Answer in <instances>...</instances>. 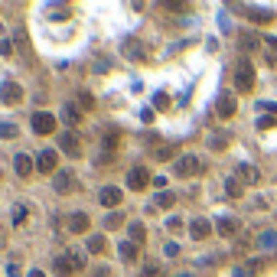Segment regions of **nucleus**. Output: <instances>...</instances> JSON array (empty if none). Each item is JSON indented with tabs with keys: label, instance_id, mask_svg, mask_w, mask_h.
<instances>
[{
	"label": "nucleus",
	"instance_id": "393cba45",
	"mask_svg": "<svg viewBox=\"0 0 277 277\" xmlns=\"http://www.w3.org/2000/svg\"><path fill=\"white\" fill-rule=\"evenodd\" d=\"M215 228H219V235L232 238V235H235V228H238V222H235V219H219V222H215Z\"/></svg>",
	"mask_w": 277,
	"mask_h": 277
},
{
	"label": "nucleus",
	"instance_id": "412c9836",
	"mask_svg": "<svg viewBox=\"0 0 277 277\" xmlns=\"http://www.w3.org/2000/svg\"><path fill=\"white\" fill-rule=\"evenodd\" d=\"M105 248H108L105 235H88V241H85V251H95V255H101Z\"/></svg>",
	"mask_w": 277,
	"mask_h": 277
},
{
	"label": "nucleus",
	"instance_id": "f3484780",
	"mask_svg": "<svg viewBox=\"0 0 277 277\" xmlns=\"http://www.w3.org/2000/svg\"><path fill=\"white\" fill-rule=\"evenodd\" d=\"M228 140H232V137H228L225 130H212V134H209V140H205V144H209V147H212V150H225V147H228Z\"/></svg>",
	"mask_w": 277,
	"mask_h": 277
},
{
	"label": "nucleus",
	"instance_id": "0eeeda50",
	"mask_svg": "<svg viewBox=\"0 0 277 277\" xmlns=\"http://www.w3.org/2000/svg\"><path fill=\"white\" fill-rule=\"evenodd\" d=\"M98 203L105 205V209H117L121 205V189L117 186H105V189L98 192Z\"/></svg>",
	"mask_w": 277,
	"mask_h": 277
},
{
	"label": "nucleus",
	"instance_id": "c9c22d12",
	"mask_svg": "<svg viewBox=\"0 0 277 277\" xmlns=\"http://www.w3.org/2000/svg\"><path fill=\"white\" fill-rule=\"evenodd\" d=\"M0 137L13 140V137H17V128H13V124H0Z\"/></svg>",
	"mask_w": 277,
	"mask_h": 277
},
{
	"label": "nucleus",
	"instance_id": "aec40b11",
	"mask_svg": "<svg viewBox=\"0 0 277 277\" xmlns=\"http://www.w3.org/2000/svg\"><path fill=\"white\" fill-rule=\"evenodd\" d=\"M128 232H130V241H134V245H144V241H147V228H144V225L140 222H134V225H128Z\"/></svg>",
	"mask_w": 277,
	"mask_h": 277
},
{
	"label": "nucleus",
	"instance_id": "2f4dec72",
	"mask_svg": "<svg viewBox=\"0 0 277 277\" xmlns=\"http://www.w3.org/2000/svg\"><path fill=\"white\" fill-rule=\"evenodd\" d=\"M10 219H13V225H23V222H26V205H13Z\"/></svg>",
	"mask_w": 277,
	"mask_h": 277
},
{
	"label": "nucleus",
	"instance_id": "bb28decb",
	"mask_svg": "<svg viewBox=\"0 0 277 277\" xmlns=\"http://www.w3.org/2000/svg\"><path fill=\"white\" fill-rule=\"evenodd\" d=\"M124 55H130V59H144V46H140L137 39H128V43H124Z\"/></svg>",
	"mask_w": 277,
	"mask_h": 277
},
{
	"label": "nucleus",
	"instance_id": "c756f323",
	"mask_svg": "<svg viewBox=\"0 0 277 277\" xmlns=\"http://www.w3.org/2000/svg\"><path fill=\"white\" fill-rule=\"evenodd\" d=\"M232 277H258V264H245V267H235Z\"/></svg>",
	"mask_w": 277,
	"mask_h": 277
},
{
	"label": "nucleus",
	"instance_id": "49530a36",
	"mask_svg": "<svg viewBox=\"0 0 277 277\" xmlns=\"http://www.w3.org/2000/svg\"><path fill=\"white\" fill-rule=\"evenodd\" d=\"M26 277H46V274H43V271H39V267H36V271H30V274H26Z\"/></svg>",
	"mask_w": 277,
	"mask_h": 277
},
{
	"label": "nucleus",
	"instance_id": "c03bdc74",
	"mask_svg": "<svg viewBox=\"0 0 277 277\" xmlns=\"http://www.w3.org/2000/svg\"><path fill=\"white\" fill-rule=\"evenodd\" d=\"M0 55H13V46H10V39H0Z\"/></svg>",
	"mask_w": 277,
	"mask_h": 277
},
{
	"label": "nucleus",
	"instance_id": "9d476101",
	"mask_svg": "<svg viewBox=\"0 0 277 277\" xmlns=\"http://www.w3.org/2000/svg\"><path fill=\"white\" fill-rule=\"evenodd\" d=\"M59 147L69 153V157H78L82 153V147H78V137H75L72 130H65V134H59Z\"/></svg>",
	"mask_w": 277,
	"mask_h": 277
},
{
	"label": "nucleus",
	"instance_id": "4468645a",
	"mask_svg": "<svg viewBox=\"0 0 277 277\" xmlns=\"http://www.w3.org/2000/svg\"><path fill=\"white\" fill-rule=\"evenodd\" d=\"M88 215L85 212H72L69 215V232H75V235H82V232H88Z\"/></svg>",
	"mask_w": 277,
	"mask_h": 277
},
{
	"label": "nucleus",
	"instance_id": "20e7f679",
	"mask_svg": "<svg viewBox=\"0 0 277 277\" xmlns=\"http://www.w3.org/2000/svg\"><path fill=\"white\" fill-rule=\"evenodd\" d=\"M0 101H3V105H20L23 101V88L17 85L13 78H7V82L0 85Z\"/></svg>",
	"mask_w": 277,
	"mask_h": 277
},
{
	"label": "nucleus",
	"instance_id": "ea45409f",
	"mask_svg": "<svg viewBox=\"0 0 277 277\" xmlns=\"http://www.w3.org/2000/svg\"><path fill=\"white\" fill-rule=\"evenodd\" d=\"M258 43H261V39H258V36H241V46H245V49H258Z\"/></svg>",
	"mask_w": 277,
	"mask_h": 277
},
{
	"label": "nucleus",
	"instance_id": "5701e85b",
	"mask_svg": "<svg viewBox=\"0 0 277 277\" xmlns=\"http://www.w3.org/2000/svg\"><path fill=\"white\" fill-rule=\"evenodd\" d=\"M69 258H72V267H75V274H78V271H85V264H88L85 251H78V248H69Z\"/></svg>",
	"mask_w": 277,
	"mask_h": 277
},
{
	"label": "nucleus",
	"instance_id": "423d86ee",
	"mask_svg": "<svg viewBox=\"0 0 277 277\" xmlns=\"http://www.w3.org/2000/svg\"><path fill=\"white\" fill-rule=\"evenodd\" d=\"M55 192H62V196H65V192H75V189H78V180H75V176H72V170H62V173H55Z\"/></svg>",
	"mask_w": 277,
	"mask_h": 277
},
{
	"label": "nucleus",
	"instance_id": "72a5a7b5",
	"mask_svg": "<svg viewBox=\"0 0 277 277\" xmlns=\"http://www.w3.org/2000/svg\"><path fill=\"white\" fill-rule=\"evenodd\" d=\"M153 108H170V98H166V92H157V95H153Z\"/></svg>",
	"mask_w": 277,
	"mask_h": 277
},
{
	"label": "nucleus",
	"instance_id": "6ab92c4d",
	"mask_svg": "<svg viewBox=\"0 0 277 277\" xmlns=\"http://www.w3.org/2000/svg\"><path fill=\"white\" fill-rule=\"evenodd\" d=\"M261 43H264V55H267V62L277 65V36H264Z\"/></svg>",
	"mask_w": 277,
	"mask_h": 277
},
{
	"label": "nucleus",
	"instance_id": "7c9ffc66",
	"mask_svg": "<svg viewBox=\"0 0 277 277\" xmlns=\"http://www.w3.org/2000/svg\"><path fill=\"white\" fill-rule=\"evenodd\" d=\"M78 108H82V111H92V108H95V98L88 95V92H78Z\"/></svg>",
	"mask_w": 277,
	"mask_h": 277
},
{
	"label": "nucleus",
	"instance_id": "a878e982",
	"mask_svg": "<svg viewBox=\"0 0 277 277\" xmlns=\"http://www.w3.org/2000/svg\"><path fill=\"white\" fill-rule=\"evenodd\" d=\"M225 192H228L232 199H241V180H238V176H228V180H225Z\"/></svg>",
	"mask_w": 277,
	"mask_h": 277
},
{
	"label": "nucleus",
	"instance_id": "4be33fe9",
	"mask_svg": "<svg viewBox=\"0 0 277 277\" xmlns=\"http://www.w3.org/2000/svg\"><path fill=\"white\" fill-rule=\"evenodd\" d=\"M78 117H82V108H78V105H69V101H65L62 121H65V124H78Z\"/></svg>",
	"mask_w": 277,
	"mask_h": 277
},
{
	"label": "nucleus",
	"instance_id": "4c0bfd02",
	"mask_svg": "<svg viewBox=\"0 0 277 277\" xmlns=\"http://www.w3.org/2000/svg\"><path fill=\"white\" fill-rule=\"evenodd\" d=\"M274 124H277L274 114H261V121H258V128H261V130H264V128H274Z\"/></svg>",
	"mask_w": 277,
	"mask_h": 277
},
{
	"label": "nucleus",
	"instance_id": "1a4fd4ad",
	"mask_svg": "<svg viewBox=\"0 0 277 277\" xmlns=\"http://www.w3.org/2000/svg\"><path fill=\"white\" fill-rule=\"evenodd\" d=\"M13 170H17V176H33L36 160H33V157H26V153H17V157H13Z\"/></svg>",
	"mask_w": 277,
	"mask_h": 277
},
{
	"label": "nucleus",
	"instance_id": "6e6552de",
	"mask_svg": "<svg viewBox=\"0 0 277 277\" xmlns=\"http://www.w3.org/2000/svg\"><path fill=\"white\" fill-rule=\"evenodd\" d=\"M55 163H59V157H55V150L46 147L39 157H36V170L39 173H55Z\"/></svg>",
	"mask_w": 277,
	"mask_h": 277
},
{
	"label": "nucleus",
	"instance_id": "a19ab883",
	"mask_svg": "<svg viewBox=\"0 0 277 277\" xmlns=\"http://www.w3.org/2000/svg\"><path fill=\"white\" fill-rule=\"evenodd\" d=\"M153 157H157V160H170L173 150H170V147H157V150H153Z\"/></svg>",
	"mask_w": 277,
	"mask_h": 277
},
{
	"label": "nucleus",
	"instance_id": "e433bc0d",
	"mask_svg": "<svg viewBox=\"0 0 277 277\" xmlns=\"http://www.w3.org/2000/svg\"><path fill=\"white\" fill-rule=\"evenodd\" d=\"M166 228H170L173 235H176V232H183V219H176V215H170V219H166Z\"/></svg>",
	"mask_w": 277,
	"mask_h": 277
},
{
	"label": "nucleus",
	"instance_id": "39448f33",
	"mask_svg": "<svg viewBox=\"0 0 277 277\" xmlns=\"http://www.w3.org/2000/svg\"><path fill=\"white\" fill-rule=\"evenodd\" d=\"M147 183H153V180H150V173L144 170V166H134V170L128 173V186H130V189H134V192L147 189Z\"/></svg>",
	"mask_w": 277,
	"mask_h": 277
},
{
	"label": "nucleus",
	"instance_id": "cd10ccee",
	"mask_svg": "<svg viewBox=\"0 0 277 277\" xmlns=\"http://www.w3.org/2000/svg\"><path fill=\"white\" fill-rule=\"evenodd\" d=\"M117 144H121V134L117 130H108L105 137H101V147L105 150H117Z\"/></svg>",
	"mask_w": 277,
	"mask_h": 277
},
{
	"label": "nucleus",
	"instance_id": "79ce46f5",
	"mask_svg": "<svg viewBox=\"0 0 277 277\" xmlns=\"http://www.w3.org/2000/svg\"><path fill=\"white\" fill-rule=\"evenodd\" d=\"M163 255H166V258H176V255H180V245H176V241H166Z\"/></svg>",
	"mask_w": 277,
	"mask_h": 277
},
{
	"label": "nucleus",
	"instance_id": "f8f14e48",
	"mask_svg": "<svg viewBox=\"0 0 277 277\" xmlns=\"http://www.w3.org/2000/svg\"><path fill=\"white\" fill-rule=\"evenodd\" d=\"M117 255H121V261H128V264H134V261L140 258V248L134 245V241H121V245H117Z\"/></svg>",
	"mask_w": 277,
	"mask_h": 277
},
{
	"label": "nucleus",
	"instance_id": "b1692460",
	"mask_svg": "<svg viewBox=\"0 0 277 277\" xmlns=\"http://www.w3.org/2000/svg\"><path fill=\"white\" fill-rule=\"evenodd\" d=\"M248 17H251L255 23H271V20H274V13H271V10H261V7H248Z\"/></svg>",
	"mask_w": 277,
	"mask_h": 277
},
{
	"label": "nucleus",
	"instance_id": "9b49d317",
	"mask_svg": "<svg viewBox=\"0 0 277 277\" xmlns=\"http://www.w3.org/2000/svg\"><path fill=\"white\" fill-rule=\"evenodd\" d=\"M189 235L196 238V241H205V238L212 235V222H205V219H196V222L189 225Z\"/></svg>",
	"mask_w": 277,
	"mask_h": 277
},
{
	"label": "nucleus",
	"instance_id": "f704fd0d",
	"mask_svg": "<svg viewBox=\"0 0 277 277\" xmlns=\"http://www.w3.org/2000/svg\"><path fill=\"white\" fill-rule=\"evenodd\" d=\"M144 277H160V264L157 261H147L144 264Z\"/></svg>",
	"mask_w": 277,
	"mask_h": 277
},
{
	"label": "nucleus",
	"instance_id": "473e14b6",
	"mask_svg": "<svg viewBox=\"0 0 277 277\" xmlns=\"http://www.w3.org/2000/svg\"><path fill=\"white\" fill-rule=\"evenodd\" d=\"M121 225H124V215H121V212H111L105 219V228H121Z\"/></svg>",
	"mask_w": 277,
	"mask_h": 277
},
{
	"label": "nucleus",
	"instance_id": "58836bf2",
	"mask_svg": "<svg viewBox=\"0 0 277 277\" xmlns=\"http://www.w3.org/2000/svg\"><path fill=\"white\" fill-rule=\"evenodd\" d=\"M49 13H53V20H65L69 17V7H49Z\"/></svg>",
	"mask_w": 277,
	"mask_h": 277
},
{
	"label": "nucleus",
	"instance_id": "f03ea898",
	"mask_svg": "<svg viewBox=\"0 0 277 277\" xmlns=\"http://www.w3.org/2000/svg\"><path fill=\"white\" fill-rule=\"evenodd\" d=\"M235 88H238L241 95H248V92L255 88V65L248 62V59H241V62L235 65Z\"/></svg>",
	"mask_w": 277,
	"mask_h": 277
},
{
	"label": "nucleus",
	"instance_id": "a18cd8bd",
	"mask_svg": "<svg viewBox=\"0 0 277 277\" xmlns=\"http://www.w3.org/2000/svg\"><path fill=\"white\" fill-rule=\"evenodd\" d=\"M153 186H157V189L163 192V186H166V176H153Z\"/></svg>",
	"mask_w": 277,
	"mask_h": 277
},
{
	"label": "nucleus",
	"instance_id": "2eb2a0df",
	"mask_svg": "<svg viewBox=\"0 0 277 277\" xmlns=\"http://www.w3.org/2000/svg\"><path fill=\"white\" fill-rule=\"evenodd\" d=\"M55 274H59V277H72L75 274V267H72V258H69V251H65V255H59V258H55Z\"/></svg>",
	"mask_w": 277,
	"mask_h": 277
},
{
	"label": "nucleus",
	"instance_id": "f257e3e1",
	"mask_svg": "<svg viewBox=\"0 0 277 277\" xmlns=\"http://www.w3.org/2000/svg\"><path fill=\"white\" fill-rule=\"evenodd\" d=\"M205 170V163L196 157V153H183V157H176V163H173V173L176 176H199V173Z\"/></svg>",
	"mask_w": 277,
	"mask_h": 277
},
{
	"label": "nucleus",
	"instance_id": "de8ad7c7",
	"mask_svg": "<svg viewBox=\"0 0 277 277\" xmlns=\"http://www.w3.org/2000/svg\"><path fill=\"white\" fill-rule=\"evenodd\" d=\"M173 277H192V274H173Z\"/></svg>",
	"mask_w": 277,
	"mask_h": 277
},
{
	"label": "nucleus",
	"instance_id": "dca6fc26",
	"mask_svg": "<svg viewBox=\"0 0 277 277\" xmlns=\"http://www.w3.org/2000/svg\"><path fill=\"white\" fill-rule=\"evenodd\" d=\"M215 111H219V117H232L235 111H238V105H235L232 95H222L219 98V105H215Z\"/></svg>",
	"mask_w": 277,
	"mask_h": 277
},
{
	"label": "nucleus",
	"instance_id": "37998d69",
	"mask_svg": "<svg viewBox=\"0 0 277 277\" xmlns=\"http://www.w3.org/2000/svg\"><path fill=\"white\" fill-rule=\"evenodd\" d=\"M7 274H10V277H20V258H17V261H10V264H7Z\"/></svg>",
	"mask_w": 277,
	"mask_h": 277
},
{
	"label": "nucleus",
	"instance_id": "7ed1b4c3",
	"mask_svg": "<svg viewBox=\"0 0 277 277\" xmlns=\"http://www.w3.org/2000/svg\"><path fill=\"white\" fill-rule=\"evenodd\" d=\"M30 121H33V134H39V137H46V134L55 130V117L49 114V111H36Z\"/></svg>",
	"mask_w": 277,
	"mask_h": 277
},
{
	"label": "nucleus",
	"instance_id": "a211bd4d",
	"mask_svg": "<svg viewBox=\"0 0 277 277\" xmlns=\"http://www.w3.org/2000/svg\"><path fill=\"white\" fill-rule=\"evenodd\" d=\"M258 248H261V251H274L277 248V232H261L258 235Z\"/></svg>",
	"mask_w": 277,
	"mask_h": 277
},
{
	"label": "nucleus",
	"instance_id": "c85d7f7f",
	"mask_svg": "<svg viewBox=\"0 0 277 277\" xmlns=\"http://www.w3.org/2000/svg\"><path fill=\"white\" fill-rule=\"evenodd\" d=\"M173 203H176V196H173L170 189L157 192V205H160V209H173Z\"/></svg>",
	"mask_w": 277,
	"mask_h": 277
},
{
	"label": "nucleus",
	"instance_id": "ddd939ff",
	"mask_svg": "<svg viewBox=\"0 0 277 277\" xmlns=\"http://www.w3.org/2000/svg\"><path fill=\"white\" fill-rule=\"evenodd\" d=\"M238 180L241 183H248V186H255V183H261V173L255 170V166H251V163H241V166H238Z\"/></svg>",
	"mask_w": 277,
	"mask_h": 277
}]
</instances>
